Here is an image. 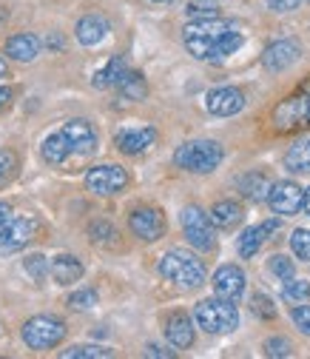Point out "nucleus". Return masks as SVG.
Masks as SVG:
<instances>
[{"label":"nucleus","instance_id":"1","mask_svg":"<svg viewBox=\"0 0 310 359\" xmlns=\"http://www.w3.org/2000/svg\"><path fill=\"white\" fill-rule=\"evenodd\" d=\"M242 32L237 23L231 20H219V18H205V20H191L183 32V43L185 49L197 57V60H208V63H219L228 55H234L242 46Z\"/></svg>","mask_w":310,"mask_h":359},{"label":"nucleus","instance_id":"2","mask_svg":"<svg viewBox=\"0 0 310 359\" xmlns=\"http://www.w3.org/2000/svg\"><path fill=\"white\" fill-rule=\"evenodd\" d=\"M157 271L168 283L180 285V288H199L205 283V265H202V259H197L194 254H185V251H168L160 259Z\"/></svg>","mask_w":310,"mask_h":359},{"label":"nucleus","instance_id":"3","mask_svg":"<svg viewBox=\"0 0 310 359\" xmlns=\"http://www.w3.org/2000/svg\"><path fill=\"white\" fill-rule=\"evenodd\" d=\"M194 317H197V325L208 334H228L239 325V311H237V302L231 299H202L197 302L194 308Z\"/></svg>","mask_w":310,"mask_h":359},{"label":"nucleus","instance_id":"4","mask_svg":"<svg viewBox=\"0 0 310 359\" xmlns=\"http://www.w3.org/2000/svg\"><path fill=\"white\" fill-rule=\"evenodd\" d=\"M276 131H302L310 128V80H304L296 92L274 109Z\"/></svg>","mask_w":310,"mask_h":359},{"label":"nucleus","instance_id":"5","mask_svg":"<svg viewBox=\"0 0 310 359\" xmlns=\"http://www.w3.org/2000/svg\"><path fill=\"white\" fill-rule=\"evenodd\" d=\"M174 163L191 174H208L223 163V146L213 140H188L176 149Z\"/></svg>","mask_w":310,"mask_h":359},{"label":"nucleus","instance_id":"6","mask_svg":"<svg viewBox=\"0 0 310 359\" xmlns=\"http://www.w3.org/2000/svg\"><path fill=\"white\" fill-rule=\"evenodd\" d=\"M37 234L34 217H15L9 205L0 203V254L3 251H17Z\"/></svg>","mask_w":310,"mask_h":359},{"label":"nucleus","instance_id":"7","mask_svg":"<svg viewBox=\"0 0 310 359\" xmlns=\"http://www.w3.org/2000/svg\"><path fill=\"white\" fill-rule=\"evenodd\" d=\"M20 337L34 351H52L66 339V323L57 317H31L20 328Z\"/></svg>","mask_w":310,"mask_h":359},{"label":"nucleus","instance_id":"8","mask_svg":"<svg viewBox=\"0 0 310 359\" xmlns=\"http://www.w3.org/2000/svg\"><path fill=\"white\" fill-rule=\"evenodd\" d=\"M183 231H185V240L197 248V251H211L216 245V237H213V222H211V214H205L199 205H188L183 208Z\"/></svg>","mask_w":310,"mask_h":359},{"label":"nucleus","instance_id":"9","mask_svg":"<svg viewBox=\"0 0 310 359\" xmlns=\"http://www.w3.org/2000/svg\"><path fill=\"white\" fill-rule=\"evenodd\" d=\"M125 186H128V171L122 165H114V163L94 165V168H88V174H85V189L92 194H97V197L120 194Z\"/></svg>","mask_w":310,"mask_h":359},{"label":"nucleus","instance_id":"10","mask_svg":"<svg viewBox=\"0 0 310 359\" xmlns=\"http://www.w3.org/2000/svg\"><path fill=\"white\" fill-rule=\"evenodd\" d=\"M128 229L134 237L146 240V243H154L165 234V214L154 205H140L128 214Z\"/></svg>","mask_w":310,"mask_h":359},{"label":"nucleus","instance_id":"11","mask_svg":"<svg viewBox=\"0 0 310 359\" xmlns=\"http://www.w3.org/2000/svg\"><path fill=\"white\" fill-rule=\"evenodd\" d=\"M205 109L216 117H234L245 109V95L237 86H223V88H211L205 95Z\"/></svg>","mask_w":310,"mask_h":359},{"label":"nucleus","instance_id":"12","mask_svg":"<svg viewBox=\"0 0 310 359\" xmlns=\"http://www.w3.org/2000/svg\"><path fill=\"white\" fill-rule=\"evenodd\" d=\"M157 143V128L154 126H140V128H120L114 134V146L128 154V157H137L143 151H148Z\"/></svg>","mask_w":310,"mask_h":359},{"label":"nucleus","instance_id":"13","mask_svg":"<svg viewBox=\"0 0 310 359\" xmlns=\"http://www.w3.org/2000/svg\"><path fill=\"white\" fill-rule=\"evenodd\" d=\"M268 205H271L274 214L290 217V214H296V211L304 205V191H302L296 183H290V180H282V183H274V186H271Z\"/></svg>","mask_w":310,"mask_h":359},{"label":"nucleus","instance_id":"14","mask_svg":"<svg viewBox=\"0 0 310 359\" xmlns=\"http://www.w3.org/2000/svg\"><path fill=\"white\" fill-rule=\"evenodd\" d=\"M211 285H213V294L216 297L239 302L242 294H245V271H242L239 265H223V268H216Z\"/></svg>","mask_w":310,"mask_h":359},{"label":"nucleus","instance_id":"15","mask_svg":"<svg viewBox=\"0 0 310 359\" xmlns=\"http://www.w3.org/2000/svg\"><path fill=\"white\" fill-rule=\"evenodd\" d=\"M60 131H63V137L69 140L71 151H77V154H92L97 149V131L92 128V123L83 120V117L69 120Z\"/></svg>","mask_w":310,"mask_h":359},{"label":"nucleus","instance_id":"16","mask_svg":"<svg viewBox=\"0 0 310 359\" xmlns=\"http://www.w3.org/2000/svg\"><path fill=\"white\" fill-rule=\"evenodd\" d=\"M299 57H302V49H299L296 40H276V43H271V46L265 49L262 66L268 69V72H285V69H290Z\"/></svg>","mask_w":310,"mask_h":359},{"label":"nucleus","instance_id":"17","mask_svg":"<svg viewBox=\"0 0 310 359\" xmlns=\"http://www.w3.org/2000/svg\"><path fill=\"white\" fill-rule=\"evenodd\" d=\"M279 226H282L279 217H274V219L259 222V226H253V229H245L242 237H239V243H237L239 257H242V259H251V257L265 245V240H268L274 231H279Z\"/></svg>","mask_w":310,"mask_h":359},{"label":"nucleus","instance_id":"18","mask_svg":"<svg viewBox=\"0 0 310 359\" xmlns=\"http://www.w3.org/2000/svg\"><path fill=\"white\" fill-rule=\"evenodd\" d=\"M165 337L174 348H191L194 345V325H191V317L183 311H174L168 313L165 320Z\"/></svg>","mask_w":310,"mask_h":359},{"label":"nucleus","instance_id":"19","mask_svg":"<svg viewBox=\"0 0 310 359\" xmlns=\"http://www.w3.org/2000/svg\"><path fill=\"white\" fill-rule=\"evenodd\" d=\"M6 55L17 63H31L37 55H40V40L29 32H20V34H12L6 40Z\"/></svg>","mask_w":310,"mask_h":359},{"label":"nucleus","instance_id":"20","mask_svg":"<svg viewBox=\"0 0 310 359\" xmlns=\"http://www.w3.org/2000/svg\"><path fill=\"white\" fill-rule=\"evenodd\" d=\"M74 34L83 46H97V43L108 34V20L103 15H85V18H80Z\"/></svg>","mask_w":310,"mask_h":359},{"label":"nucleus","instance_id":"21","mask_svg":"<svg viewBox=\"0 0 310 359\" xmlns=\"http://www.w3.org/2000/svg\"><path fill=\"white\" fill-rule=\"evenodd\" d=\"M52 277L57 285H71L83 277V262L71 254H60L52 259Z\"/></svg>","mask_w":310,"mask_h":359},{"label":"nucleus","instance_id":"22","mask_svg":"<svg viewBox=\"0 0 310 359\" xmlns=\"http://www.w3.org/2000/svg\"><path fill=\"white\" fill-rule=\"evenodd\" d=\"M40 154H43V160H46L49 165H63L69 160V154H71V146L63 137V131L49 134V137L43 140V146H40Z\"/></svg>","mask_w":310,"mask_h":359},{"label":"nucleus","instance_id":"23","mask_svg":"<svg viewBox=\"0 0 310 359\" xmlns=\"http://www.w3.org/2000/svg\"><path fill=\"white\" fill-rule=\"evenodd\" d=\"M242 217H245V211H242V205L234 203V200H223V203H216V205L211 208V222H213L216 229H234Z\"/></svg>","mask_w":310,"mask_h":359},{"label":"nucleus","instance_id":"24","mask_svg":"<svg viewBox=\"0 0 310 359\" xmlns=\"http://www.w3.org/2000/svg\"><path fill=\"white\" fill-rule=\"evenodd\" d=\"M271 180L265 177V174H259V171H251V174H245L242 180H239V191L248 197V200H268V194H271Z\"/></svg>","mask_w":310,"mask_h":359},{"label":"nucleus","instance_id":"25","mask_svg":"<svg viewBox=\"0 0 310 359\" xmlns=\"http://www.w3.org/2000/svg\"><path fill=\"white\" fill-rule=\"evenodd\" d=\"M285 168L290 174H310V137L299 140L285 154Z\"/></svg>","mask_w":310,"mask_h":359},{"label":"nucleus","instance_id":"26","mask_svg":"<svg viewBox=\"0 0 310 359\" xmlns=\"http://www.w3.org/2000/svg\"><path fill=\"white\" fill-rule=\"evenodd\" d=\"M117 88H120V95H122L125 100H146V95H148L146 77H143L140 72H125L122 80L117 83Z\"/></svg>","mask_w":310,"mask_h":359},{"label":"nucleus","instance_id":"27","mask_svg":"<svg viewBox=\"0 0 310 359\" xmlns=\"http://www.w3.org/2000/svg\"><path fill=\"white\" fill-rule=\"evenodd\" d=\"M128 69H125V60L122 57H111L97 74H94V88H111V86H117L120 80H122V74H125Z\"/></svg>","mask_w":310,"mask_h":359},{"label":"nucleus","instance_id":"28","mask_svg":"<svg viewBox=\"0 0 310 359\" xmlns=\"http://www.w3.org/2000/svg\"><path fill=\"white\" fill-rule=\"evenodd\" d=\"M108 356H114V351L103 345H71L69 351H60V359H108Z\"/></svg>","mask_w":310,"mask_h":359},{"label":"nucleus","instance_id":"29","mask_svg":"<svg viewBox=\"0 0 310 359\" xmlns=\"http://www.w3.org/2000/svg\"><path fill=\"white\" fill-rule=\"evenodd\" d=\"M117 237H120L117 229L111 226V222H106V219H94L92 226H88V240L97 243V245H114Z\"/></svg>","mask_w":310,"mask_h":359},{"label":"nucleus","instance_id":"30","mask_svg":"<svg viewBox=\"0 0 310 359\" xmlns=\"http://www.w3.org/2000/svg\"><path fill=\"white\" fill-rule=\"evenodd\" d=\"M282 299L290 302V305H299V302H307L310 299V283L307 280H285V288H282Z\"/></svg>","mask_w":310,"mask_h":359},{"label":"nucleus","instance_id":"31","mask_svg":"<svg viewBox=\"0 0 310 359\" xmlns=\"http://www.w3.org/2000/svg\"><path fill=\"white\" fill-rule=\"evenodd\" d=\"M251 311L259 320H276V305L268 294H253L251 297Z\"/></svg>","mask_w":310,"mask_h":359},{"label":"nucleus","instance_id":"32","mask_svg":"<svg viewBox=\"0 0 310 359\" xmlns=\"http://www.w3.org/2000/svg\"><path fill=\"white\" fill-rule=\"evenodd\" d=\"M17 171V154L12 149H0V186H6Z\"/></svg>","mask_w":310,"mask_h":359},{"label":"nucleus","instance_id":"33","mask_svg":"<svg viewBox=\"0 0 310 359\" xmlns=\"http://www.w3.org/2000/svg\"><path fill=\"white\" fill-rule=\"evenodd\" d=\"M23 268H26V274H29L34 283H43V280H46L49 262H46V257H43V254H31V257H26Z\"/></svg>","mask_w":310,"mask_h":359},{"label":"nucleus","instance_id":"34","mask_svg":"<svg viewBox=\"0 0 310 359\" xmlns=\"http://www.w3.org/2000/svg\"><path fill=\"white\" fill-rule=\"evenodd\" d=\"M290 248H293V254H296L299 259L310 262V231L296 229V231H293V237H290Z\"/></svg>","mask_w":310,"mask_h":359},{"label":"nucleus","instance_id":"35","mask_svg":"<svg viewBox=\"0 0 310 359\" xmlns=\"http://www.w3.org/2000/svg\"><path fill=\"white\" fill-rule=\"evenodd\" d=\"M185 12H188V18H194V20L216 18V4H213V0H191Z\"/></svg>","mask_w":310,"mask_h":359},{"label":"nucleus","instance_id":"36","mask_svg":"<svg viewBox=\"0 0 310 359\" xmlns=\"http://www.w3.org/2000/svg\"><path fill=\"white\" fill-rule=\"evenodd\" d=\"M268 265H271V274H276L282 283L293 277V259H288L285 254H274Z\"/></svg>","mask_w":310,"mask_h":359},{"label":"nucleus","instance_id":"37","mask_svg":"<svg viewBox=\"0 0 310 359\" xmlns=\"http://www.w3.org/2000/svg\"><path fill=\"white\" fill-rule=\"evenodd\" d=\"M92 305H97V291L94 288H83V291L71 294V299H69V308H74V311H85Z\"/></svg>","mask_w":310,"mask_h":359},{"label":"nucleus","instance_id":"38","mask_svg":"<svg viewBox=\"0 0 310 359\" xmlns=\"http://www.w3.org/2000/svg\"><path fill=\"white\" fill-rule=\"evenodd\" d=\"M265 353H268V356H290L293 353V345L285 339V337H271L268 342H265Z\"/></svg>","mask_w":310,"mask_h":359},{"label":"nucleus","instance_id":"39","mask_svg":"<svg viewBox=\"0 0 310 359\" xmlns=\"http://www.w3.org/2000/svg\"><path fill=\"white\" fill-rule=\"evenodd\" d=\"M290 317H293L296 328H299L302 334H307V337H310V305H307V302H299V305H293Z\"/></svg>","mask_w":310,"mask_h":359},{"label":"nucleus","instance_id":"40","mask_svg":"<svg viewBox=\"0 0 310 359\" xmlns=\"http://www.w3.org/2000/svg\"><path fill=\"white\" fill-rule=\"evenodd\" d=\"M299 4H302V0H268V6L274 12H293Z\"/></svg>","mask_w":310,"mask_h":359},{"label":"nucleus","instance_id":"41","mask_svg":"<svg viewBox=\"0 0 310 359\" xmlns=\"http://www.w3.org/2000/svg\"><path fill=\"white\" fill-rule=\"evenodd\" d=\"M146 356H154V359H160V356H162V359H171V356H176V353L168 351V348H160V345H148V348H146Z\"/></svg>","mask_w":310,"mask_h":359},{"label":"nucleus","instance_id":"42","mask_svg":"<svg viewBox=\"0 0 310 359\" xmlns=\"http://www.w3.org/2000/svg\"><path fill=\"white\" fill-rule=\"evenodd\" d=\"M12 95H15L12 88H0V109H3V106H6L9 100H12Z\"/></svg>","mask_w":310,"mask_h":359},{"label":"nucleus","instance_id":"43","mask_svg":"<svg viewBox=\"0 0 310 359\" xmlns=\"http://www.w3.org/2000/svg\"><path fill=\"white\" fill-rule=\"evenodd\" d=\"M46 46H52V49H60V46H63V40H60V34H55L52 40H46Z\"/></svg>","mask_w":310,"mask_h":359},{"label":"nucleus","instance_id":"44","mask_svg":"<svg viewBox=\"0 0 310 359\" xmlns=\"http://www.w3.org/2000/svg\"><path fill=\"white\" fill-rule=\"evenodd\" d=\"M3 77H9V66H6L3 60H0V80H3Z\"/></svg>","mask_w":310,"mask_h":359},{"label":"nucleus","instance_id":"45","mask_svg":"<svg viewBox=\"0 0 310 359\" xmlns=\"http://www.w3.org/2000/svg\"><path fill=\"white\" fill-rule=\"evenodd\" d=\"M302 208H304V211H307V214H310V189H307V191H304V205H302Z\"/></svg>","mask_w":310,"mask_h":359},{"label":"nucleus","instance_id":"46","mask_svg":"<svg viewBox=\"0 0 310 359\" xmlns=\"http://www.w3.org/2000/svg\"><path fill=\"white\" fill-rule=\"evenodd\" d=\"M6 18H9V15H6V9H0V23H3Z\"/></svg>","mask_w":310,"mask_h":359},{"label":"nucleus","instance_id":"47","mask_svg":"<svg viewBox=\"0 0 310 359\" xmlns=\"http://www.w3.org/2000/svg\"><path fill=\"white\" fill-rule=\"evenodd\" d=\"M151 4H174V0H151Z\"/></svg>","mask_w":310,"mask_h":359}]
</instances>
